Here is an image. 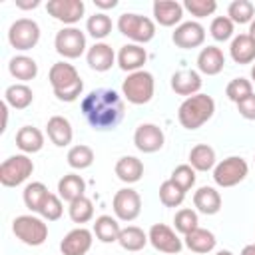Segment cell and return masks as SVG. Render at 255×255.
Masks as SVG:
<instances>
[{"label": "cell", "instance_id": "4", "mask_svg": "<svg viewBox=\"0 0 255 255\" xmlns=\"http://www.w3.org/2000/svg\"><path fill=\"white\" fill-rule=\"evenodd\" d=\"M153 92H155V80L147 70H137L128 74V78L122 84V96L133 106H143L151 102Z\"/></svg>", "mask_w": 255, "mask_h": 255}, {"label": "cell", "instance_id": "48", "mask_svg": "<svg viewBox=\"0 0 255 255\" xmlns=\"http://www.w3.org/2000/svg\"><path fill=\"white\" fill-rule=\"evenodd\" d=\"M0 112H2V128H0V133L6 131V126H8V104L2 102L0 104Z\"/></svg>", "mask_w": 255, "mask_h": 255}, {"label": "cell", "instance_id": "43", "mask_svg": "<svg viewBox=\"0 0 255 255\" xmlns=\"http://www.w3.org/2000/svg\"><path fill=\"white\" fill-rule=\"evenodd\" d=\"M177 187H181L183 191H189L193 185H195V169L189 165V163H181L177 165L173 171H171V177H169Z\"/></svg>", "mask_w": 255, "mask_h": 255}, {"label": "cell", "instance_id": "15", "mask_svg": "<svg viewBox=\"0 0 255 255\" xmlns=\"http://www.w3.org/2000/svg\"><path fill=\"white\" fill-rule=\"evenodd\" d=\"M171 40L177 48L181 50H191V48H199L203 42H205V28L195 22V20H189V22H181L179 26H175L173 34H171Z\"/></svg>", "mask_w": 255, "mask_h": 255}, {"label": "cell", "instance_id": "5", "mask_svg": "<svg viewBox=\"0 0 255 255\" xmlns=\"http://www.w3.org/2000/svg\"><path fill=\"white\" fill-rule=\"evenodd\" d=\"M12 233L24 245L40 247L48 239V223L36 215H18L12 221Z\"/></svg>", "mask_w": 255, "mask_h": 255}, {"label": "cell", "instance_id": "34", "mask_svg": "<svg viewBox=\"0 0 255 255\" xmlns=\"http://www.w3.org/2000/svg\"><path fill=\"white\" fill-rule=\"evenodd\" d=\"M118 243L126 251H139V249H143L149 243V237H147V233L141 227L128 225V227H122V233H120Z\"/></svg>", "mask_w": 255, "mask_h": 255}, {"label": "cell", "instance_id": "11", "mask_svg": "<svg viewBox=\"0 0 255 255\" xmlns=\"http://www.w3.org/2000/svg\"><path fill=\"white\" fill-rule=\"evenodd\" d=\"M114 213L120 221H133L141 213V197L131 187H122L112 199Z\"/></svg>", "mask_w": 255, "mask_h": 255}, {"label": "cell", "instance_id": "3", "mask_svg": "<svg viewBox=\"0 0 255 255\" xmlns=\"http://www.w3.org/2000/svg\"><path fill=\"white\" fill-rule=\"evenodd\" d=\"M215 114V100L207 94H195L185 98L177 110V120L185 129H199Z\"/></svg>", "mask_w": 255, "mask_h": 255}, {"label": "cell", "instance_id": "22", "mask_svg": "<svg viewBox=\"0 0 255 255\" xmlns=\"http://www.w3.org/2000/svg\"><path fill=\"white\" fill-rule=\"evenodd\" d=\"M223 68H225V56H223L221 48H217V46L201 48V52L197 56V70L201 74H205V76H217Z\"/></svg>", "mask_w": 255, "mask_h": 255}, {"label": "cell", "instance_id": "20", "mask_svg": "<svg viewBox=\"0 0 255 255\" xmlns=\"http://www.w3.org/2000/svg\"><path fill=\"white\" fill-rule=\"evenodd\" d=\"M46 133L50 137V141L56 145V147H66L72 143V137H74V129H72V124L68 118L64 116H52L46 124Z\"/></svg>", "mask_w": 255, "mask_h": 255}, {"label": "cell", "instance_id": "40", "mask_svg": "<svg viewBox=\"0 0 255 255\" xmlns=\"http://www.w3.org/2000/svg\"><path fill=\"white\" fill-rule=\"evenodd\" d=\"M251 94H253V82L247 78H233L225 88V96L235 104L249 98Z\"/></svg>", "mask_w": 255, "mask_h": 255}, {"label": "cell", "instance_id": "16", "mask_svg": "<svg viewBox=\"0 0 255 255\" xmlns=\"http://www.w3.org/2000/svg\"><path fill=\"white\" fill-rule=\"evenodd\" d=\"M92 243H94V231L80 225L66 233V237L60 243V251L62 255H86L92 249Z\"/></svg>", "mask_w": 255, "mask_h": 255}, {"label": "cell", "instance_id": "12", "mask_svg": "<svg viewBox=\"0 0 255 255\" xmlns=\"http://www.w3.org/2000/svg\"><path fill=\"white\" fill-rule=\"evenodd\" d=\"M149 243L155 251L159 253H167V255H177L183 249V241L177 237V233L165 225V223H153L149 227Z\"/></svg>", "mask_w": 255, "mask_h": 255}, {"label": "cell", "instance_id": "45", "mask_svg": "<svg viewBox=\"0 0 255 255\" xmlns=\"http://www.w3.org/2000/svg\"><path fill=\"white\" fill-rule=\"evenodd\" d=\"M62 213H64L62 197H60V195H56V193H50V195H48V199H46V203H44V205H42V209H40L42 219H46V221H56V219H60V217H62Z\"/></svg>", "mask_w": 255, "mask_h": 255}, {"label": "cell", "instance_id": "52", "mask_svg": "<svg viewBox=\"0 0 255 255\" xmlns=\"http://www.w3.org/2000/svg\"><path fill=\"white\" fill-rule=\"evenodd\" d=\"M215 255H233V253H231V251H227V249H221V251H217Z\"/></svg>", "mask_w": 255, "mask_h": 255}, {"label": "cell", "instance_id": "53", "mask_svg": "<svg viewBox=\"0 0 255 255\" xmlns=\"http://www.w3.org/2000/svg\"><path fill=\"white\" fill-rule=\"evenodd\" d=\"M251 80H253V82H255V66H253V68H251Z\"/></svg>", "mask_w": 255, "mask_h": 255}, {"label": "cell", "instance_id": "13", "mask_svg": "<svg viewBox=\"0 0 255 255\" xmlns=\"http://www.w3.org/2000/svg\"><path fill=\"white\" fill-rule=\"evenodd\" d=\"M165 135L155 124H139L133 131V145L143 153H155L163 147Z\"/></svg>", "mask_w": 255, "mask_h": 255}, {"label": "cell", "instance_id": "30", "mask_svg": "<svg viewBox=\"0 0 255 255\" xmlns=\"http://www.w3.org/2000/svg\"><path fill=\"white\" fill-rule=\"evenodd\" d=\"M84 191H86V181H84V177L78 175V173H66V175L58 181V195H60L64 201H68V203H72L74 199L82 197Z\"/></svg>", "mask_w": 255, "mask_h": 255}, {"label": "cell", "instance_id": "32", "mask_svg": "<svg viewBox=\"0 0 255 255\" xmlns=\"http://www.w3.org/2000/svg\"><path fill=\"white\" fill-rule=\"evenodd\" d=\"M122 227L118 223V217L112 215H100L94 221V235L102 241V243H114L120 239Z\"/></svg>", "mask_w": 255, "mask_h": 255}, {"label": "cell", "instance_id": "33", "mask_svg": "<svg viewBox=\"0 0 255 255\" xmlns=\"http://www.w3.org/2000/svg\"><path fill=\"white\" fill-rule=\"evenodd\" d=\"M48 195H50V191H48V187H46L42 181H32V183H28V185L24 187V191H22L24 205H26L32 213H40V209H42V205L46 203Z\"/></svg>", "mask_w": 255, "mask_h": 255}, {"label": "cell", "instance_id": "1", "mask_svg": "<svg viewBox=\"0 0 255 255\" xmlns=\"http://www.w3.org/2000/svg\"><path fill=\"white\" fill-rule=\"evenodd\" d=\"M80 110L86 122L94 129L106 131V129H114L124 120L126 104H124V98L116 90L98 88L84 96Z\"/></svg>", "mask_w": 255, "mask_h": 255}, {"label": "cell", "instance_id": "51", "mask_svg": "<svg viewBox=\"0 0 255 255\" xmlns=\"http://www.w3.org/2000/svg\"><path fill=\"white\" fill-rule=\"evenodd\" d=\"M247 34H249V36H251V40L255 42V18H253V22L249 24V32H247Z\"/></svg>", "mask_w": 255, "mask_h": 255}, {"label": "cell", "instance_id": "47", "mask_svg": "<svg viewBox=\"0 0 255 255\" xmlns=\"http://www.w3.org/2000/svg\"><path fill=\"white\" fill-rule=\"evenodd\" d=\"M16 6L20 10H32V8L40 6V0H16Z\"/></svg>", "mask_w": 255, "mask_h": 255}, {"label": "cell", "instance_id": "35", "mask_svg": "<svg viewBox=\"0 0 255 255\" xmlns=\"http://www.w3.org/2000/svg\"><path fill=\"white\" fill-rule=\"evenodd\" d=\"M227 18L233 24H251L255 18V6L251 0H233L227 6Z\"/></svg>", "mask_w": 255, "mask_h": 255}, {"label": "cell", "instance_id": "50", "mask_svg": "<svg viewBox=\"0 0 255 255\" xmlns=\"http://www.w3.org/2000/svg\"><path fill=\"white\" fill-rule=\"evenodd\" d=\"M241 255H255V243L245 245V247L241 249Z\"/></svg>", "mask_w": 255, "mask_h": 255}, {"label": "cell", "instance_id": "27", "mask_svg": "<svg viewBox=\"0 0 255 255\" xmlns=\"http://www.w3.org/2000/svg\"><path fill=\"white\" fill-rule=\"evenodd\" d=\"M229 56L235 64H251L255 60V42L249 34H237L233 36L229 44Z\"/></svg>", "mask_w": 255, "mask_h": 255}, {"label": "cell", "instance_id": "23", "mask_svg": "<svg viewBox=\"0 0 255 255\" xmlns=\"http://www.w3.org/2000/svg\"><path fill=\"white\" fill-rule=\"evenodd\" d=\"M193 205L199 213L203 215H215L221 209V195L215 187L211 185H201L193 193Z\"/></svg>", "mask_w": 255, "mask_h": 255}, {"label": "cell", "instance_id": "36", "mask_svg": "<svg viewBox=\"0 0 255 255\" xmlns=\"http://www.w3.org/2000/svg\"><path fill=\"white\" fill-rule=\"evenodd\" d=\"M66 159H68V165L72 169H88L94 163V149L90 145H84V143L72 145L68 149Z\"/></svg>", "mask_w": 255, "mask_h": 255}, {"label": "cell", "instance_id": "8", "mask_svg": "<svg viewBox=\"0 0 255 255\" xmlns=\"http://www.w3.org/2000/svg\"><path fill=\"white\" fill-rule=\"evenodd\" d=\"M249 173V163L239 155H229L213 167V181L219 187H233Z\"/></svg>", "mask_w": 255, "mask_h": 255}, {"label": "cell", "instance_id": "14", "mask_svg": "<svg viewBox=\"0 0 255 255\" xmlns=\"http://www.w3.org/2000/svg\"><path fill=\"white\" fill-rule=\"evenodd\" d=\"M48 14L64 24H76L86 12V4L82 0H48L46 4Z\"/></svg>", "mask_w": 255, "mask_h": 255}, {"label": "cell", "instance_id": "2", "mask_svg": "<svg viewBox=\"0 0 255 255\" xmlns=\"http://www.w3.org/2000/svg\"><path fill=\"white\" fill-rule=\"evenodd\" d=\"M48 82L52 86L54 96L60 102H76L84 92V82L78 74V70L68 62H56L52 64L48 72Z\"/></svg>", "mask_w": 255, "mask_h": 255}, {"label": "cell", "instance_id": "7", "mask_svg": "<svg viewBox=\"0 0 255 255\" xmlns=\"http://www.w3.org/2000/svg\"><path fill=\"white\" fill-rule=\"evenodd\" d=\"M34 173V161L26 153L10 155L0 163V183L4 187L22 185Z\"/></svg>", "mask_w": 255, "mask_h": 255}, {"label": "cell", "instance_id": "10", "mask_svg": "<svg viewBox=\"0 0 255 255\" xmlns=\"http://www.w3.org/2000/svg\"><path fill=\"white\" fill-rule=\"evenodd\" d=\"M54 48L56 52L66 58V60H76L80 58L84 52H86V34L76 28V26H68V28H62L56 38H54Z\"/></svg>", "mask_w": 255, "mask_h": 255}, {"label": "cell", "instance_id": "31", "mask_svg": "<svg viewBox=\"0 0 255 255\" xmlns=\"http://www.w3.org/2000/svg\"><path fill=\"white\" fill-rule=\"evenodd\" d=\"M4 102L14 110H26L34 102V92L28 84H12L4 92Z\"/></svg>", "mask_w": 255, "mask_h": 255}, {"label": "cell", "instance_id": "18", "mask_svg": "<svg viewBox=\"0 0 255 255\" xmlns=\"http://www.w3.org/2000/svg\"><path fill=\"white\" fill-rule=\"evenodd\" d=\"M86 60H88V66L96 72H108L112 70V66L116 64L118 56L116 52L112 50L110 44L106 42H96L92 48H88V54H86Z\"/></svg>", "mask_w": 255, "mask_h": 255}, {"label": "cell", "instance_id": "38", "mask_svg": "<svg viewBox=\"0 0 255 255\" xmlns=\"http://www.w3.org/2000/svg\"><path fill=\"white\" fill-rule=\"evenodd\" d=\"M86 30L94 40H104L112 32V18L106 12H96L94 16L88 18Z\"/></svg>", "mask_w": 255, "mask_h": 255}, {"label": "cell", "instance_id": "9", "mask_svg": "<svg viewBox=\"0 0 255 255\" xmlns=\"http://www.w3.org/2000/svg\"><path fill=\"white\" fill-rule=\"evenodd\" d=\"M8 42L12 48L26 52L40 42V26L32 18H18L8 28Z\"/></svg>", "mask_w": 255, "mask_h": 255}, {"label": "cell", "instance_id": "6", "mask_svg": "<svg viewBox=\"0 0 255 255\" xmlns=\"http://www.w3.org/2000/svg\"><path fill=\"white\" fill-rule=\"evenodd\" d=\"M118 30L126 38L133 40L135 44H147L155 36L153 20L141 14H133V12H126L118 18Z\"/></svg>", "mask_w": 255, "mask_h": 255}, {"label": "cell", "instance_id": "24", "mask_svg": "<svg viewBox=\"0 0 255 255\" xmlns=\"http://www.w3.org/2000/svg\"><path fill=\"white\" fill-rule=\"evenodd\" d=\"M116 175L120 181L124 183H137L143 175V163L141 159H137L135 155H124L116 161V167H114Z\"/></svg>", "mask_w": 255, "mask_h": 255}, {"label": "cell", "instance_id": "37", "mask_svg": "<svg viewBox=\"0 0 255 255\" xmlns=\"http://www.w3.org/2000/svg\"><path fill=\"white\" fill-rule=\"evenodd\" d=\"M68 215H70V219L74 223H80V225L92 221V217H94V203H92V199L86 197V195L74 199L70 203V207H68Z\"/></svg>", "mask_w": 255, "mask_h": 255}, {"label": "cell", "instance_id": "42", "mask_svg": "<svg viewBox=\"0 0 255 255\" xmlns=\"http://www.w3.org/2000/svg\"><path fill=\"white\" fill-rule=\"evenodd\" d=\"M233 22L227 18V16H217L211 20V26H209V34L213 40L217 42H227L229 38H233Z\"/></svg>", "mask_w": 255, "mask_h": 255}, {"label": "cell", "instance_id": "28", "mask_svg": "<svg viewBox=\"0 0 255 255\" xmlns=\"http://www.w3.org/2000/svg\"><path fill=\"white\" fill-rule=\"evenodd\" d=\"M8 72L12 74V78L20 80V84H26V82H30L38 76V64H36L34 58L20 54V56H14L8 62Z\"/></svg>", "mask_w": 255, "mask_h": 255}, {"label": "cell", "instance_id": "29", "mask_svg": "<svg viewBox=\"0 0 255 255\" xmlns=\"http://www.w3.org/2000/svg\"><path fill=\"white\" fill-rule=\"evenodd\" d=\"M215 159V149L207 143H197L189 151V165L195 171H211L217 165Z\"/></svg>", "mask_w": 255, "mask_h": 255}, {"label": "cell", "instance_id": "25", "mask_svg": "<svg viewBox=\"0 0 255 255\" xmlns=\"http://www.w3.org/2000/svg\"><path fill=\"white\" fill-rule=\"evenodd\" d=\"M183 245H185L189 251L203 255V253H209V251L215 249L217 239H215V235H213L209 229L197 227V229H193L191 233L183 235Z\"/></svg>", "mask_w": 255, "mask_h": 255}, {"label": "cell", "instance_id": "46", "mask_svg": "<svg viewBox=\"0 0 255 255\" xmlns=\"http://www.w3.org/2000/svg\"><path fill=\"white\" fill-rule=\"evenodd\" d=\"M237 112H239V116L245 118V120H255V94H251L249 98L241 100V102L237 104Z\"/></svg>", "mask_w": 255, "mask_h": 255}, {"label": "cell", "instance_id": "39", "mask_svg": "<svg viewBox=\"0 0 255 255\" xmlns=\"http://www.w3.org/2000/svg\"><path fill=\"white\" fill-rule=\"evenodd\" d=\"M185 199V191L181 187H177L171 179H165L161 185H159V201L165 205V207H179Z\"/></svg>", "mask_w": 255, "mask_h": 255}, {"label": "cell", "instance_id": "44", "mask_svg": "<svg viewBox=\"0 0 255 255\" xmlns=\"http://www.w3.org/2000/svg\"><path fill=\"white\" fill-rule=\"evenodd\" d=\"M183 8L195 18H205L217 10V2L215 0H185Z\"/></svg>", "mask_w": 255, "mask_h": 255}, {"label": "cell", "instance_id": "41", "mask_svg": "<svg viewBox=\"0 0 255 255\" xmlns=\"http://www.w3.org/2000/svg\"><path fill=\"white\" fill-rule=\"evenodd\" d=\"M197 223H199L197 211H193V209H189V207L179 209V211L175 213V217H173L175 231L181 233V235H187V233H191L193 229H197V227H199Z\"/></svg>", "mask_w": 255, "mask_h": 255}, {"label": "cell", "instance_id": "17", "mask_svg": "<svg viewBox=\"0 0 255 255\" xmlns=\"http://www.w3.org/2000/svg\"><path fill=\"white\" fill-rule=\"evenodd\" d=\"M153 18L159 26H179L181 18H183V4L175 2V0H155L153 2Z\"/></svg>", "mask_w": 255, "mask_h": 255}, {"label": "cell", "instance_id": "49", "mask_svg": "<svg viewBox=\"0 0 255 255\" xmlns=\"http://www.w3.org/2000/svg\"><path fill=\"white\" fill-rule=\"evenodd\" d=\"M94 4L102 10H110V8H116L118 6V0H94Z\"/></svg>", "mask_w": 255, "mask_h": 255}, {"label": "cell", "instance_id": "26", "mask_svg": "<svg viewBox=\"0 0 255 255\" xmlns=\"http://www.w3.org/2000/svg\"><path fill=\"white\" fill-rule=\"evenodd\" d=\"M16 145L22 153H38L44 147V133L34 126H22L16 131Z\"/></svg>", "mask_w": 255, "mask_h": 255}, {"label": "cell", "instance_id": "21", "mask_svg": "<svg viewBox=\"0 0 255 255\" xmlns=\"http://www.w3.org/2000/svg\"><path fill=\"white\" fill-rule=\"evenodd\" d=\"M145 60H147V52L139 44H126L118 52V66L124 72H129V74L141 70V66L145 64Z\"/></svg>", "mask_w": 255, "mask_h": 255}, {"label": "cell", "instance_id": "19", "mask_svg": "<svg viewBox=\"0 0 255 255\" xmlns=\"http://www.w3.org/2000/svg\"><path fill=\"white\" fill-rule=\"evenodd\" d=\"M201 84H203V80H201L199 72H195V70H179L171 76V90L177 96L191 98V96L199 94Z\"/></svg>", "mask_w": 255, "mask_h": 255}]
</instances>
